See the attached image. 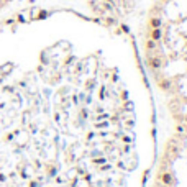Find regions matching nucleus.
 <instances>
[{"label":"nucleus","instance_id":"f257e3e1","mask_svg":"<svg viewBox=\"0 0 187 187\" xmlns=\"http://www.w3.org/2000/svg\"><path fill=\"white\" fill-rule=\"evenodd\" d=\"M161 26H162L161 16H150V20H148V28L153 30V28H161Z\"/></svg>","mask_w":187,"mask_h":187},{"label":"nucleus","instance_id":"f03ea898","mask_svg":"<svg viewBox=\"0 0 187 187\" xmlns=\"http://www.w3.org/2000/svg\"><path fill=\"white\" fill-rule=\"evenodd\" d=\"M148 36H150V40H153V41H161V38H162V28H153V30H150V33H148Z\"/></svg>","mask_w":187,"mask_h":187},{"label":"nucleus","instance_id":"7ed1b4c3","mask_svg":"<svg viewBox=\"0 0 187 187\" xmlns=\"http://www.w3.org/2000/svg\"><path fill=\"white\" fill-rule=\"evenodd\" d=\"M159 179H161V182L164 186H172V182H174L172 181V176L169 174V172H162V174L159 176Z\"/></svg>","mask_w":187,"mask_h":187},{"label":"nucleus","instance_id":"20e7f679","mask_svg":"<svg viewBox=\"0 0 187 187\" xmlns=\"http://www.w3.org/2000/svg\"><path fill=\"white\" fill-rule=\"evenodd\" d=\"M161 2H162V3H168V2H169V0H161Z\"/></svg>","mask_w":187,"mask_h":187},{"label":"nucleus","instance_id":"39448f33","mask_svg":"<svg viewBox=\"0 0 187 187\" xmlns=\"http://www.w3.org/2000/svg\"><path fill=\"white\" fill-rule=\"evenodd\" d=\"M107 2H112V0H107Z\"/></svg>","mask_w":187,"mask_h":187}]
</instances>
